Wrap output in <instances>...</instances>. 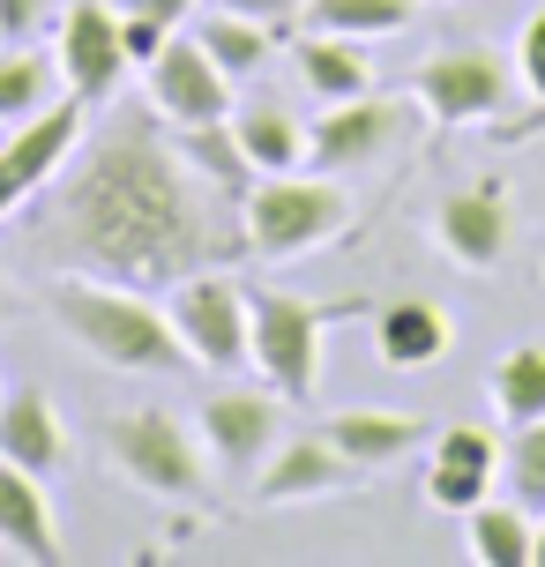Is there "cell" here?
Returning <instances> with one entry per match:
<instances>
[{
    "instance_id": "1",
    "label": "cell",
    "mask_w": 545,
    "mask_h": 567,
    "mask_svg": "<svg viewBox=\"0 0 545 567\" xmlns=\"http://www.w3.org/2000/svg\"><path fill=\"white\" fill-rule=\"evenodd\" d=\"M38 255L53 269L165 291L209 261L247 255V231L239 202L187 157V142L165 135L150 97H113V120L97 135L83 127L68 165L38 187Z\"/></svg>"
},
{
    "instance_id": "2",
    "label": "cell",
    "mask_w": 545,
    "mask_h": 567,
    "mask_svg": "<svg viewBox=\"0 0 545 567\" xmlns=\"http://www.w3.org/2000/svg\"><path fill=\"white\" fill-rule=\"evenodd\" d=\"M45 307H53V321L68 329L75 351H90L97 367H113V373H179V367H195L187 343H179V329H173V313L150 307V291H135V284L53 269Z\"/></svg>"
},
{
    "instance_id": "3",
    "label": "cell",
    "mask_w": 545,
    "mask_h": 567,
    "mask_svg": "<svg viewBox=\"0 0 545 567\" xmlns=\"http://www.w3.org/2000/svg\"><path fill=\"white\" fill-rule=\"evenodd\" d=\"M351 225V195L337 172H261L239 195V231L255 261H299Z\"/></svg>"
},
{
    "instance_id": "4",
    "label": "cell",
    "mask_w": 545,
    "mask_h": 567,
    "mask_svg": "<svg viewBox=\"0 0 545 567\" xmlns=\"http://www.w3.org/2000/svg\"><path fill=\"white\" fill-rule=\"evenodd\" d=\"M247 313H255V373L291 403V411H299V403H315V389H321V337H329L337 321H359V313H373V299L247 291Z\"/></svg>"
},
{
    "instance_id": "5",
    "label": "cell",
    "mask_w": 545,
    "mask_h": 567,
    "mask_svg": "<svg viewBox=\"0 0 545 567\" xmlns=\"http://www.w3.org/2000/svg\"><path fill=\"white\" fill-rule=\"evenodd\" d=\"M105 463L135 493H150V501H179V508L209 501V449H202V433L187 419H173V411H157V403L105 419Z\"/></svg>"
},
{
    "instance_id": "6",
    "label": "cell",
    "mask_w": 545,
    "mask_h": 567,
    "mask_svg": "<svg viewBox=\"0 0 545 567\" xmlns=\"http://www.w3.org/2000/svg\"><path fill=\"white\" fill-rule=\"evenodd\" d=\"M165 313H173L187 359L209 373H239L255 367V313H247V284L232 277L225 261H209L195 277L165 284Z\"/></svg>"
},
{
    "instance_id": "7",
    "label": "cell",
    "mask_w": 545,
    "mask_h": 567,
    "mask_svg": "<svg viewBox=\"0 0 545 567\" xmlns=\"http://www.w3.org/2000/svg\"><path fill=\"white\" fill-rule=\"evenodd\" d=\"M411 97L426 105L433 127H479V120L508 113L516 97V68L493 45H441L411 68Z\"/></svg>"
},
{
    "instance_id": "8",
    "label": "cell",
    "mask_w": 545,
    "mask_h": 567,
    "mask_svg": "<svg viewBox=\"0 0 545 567\" xmlns=\"http://www.w3.org/2000/svg\"><path fill=\"white\" fill-rule=\"evenodd\" d=\"M143 97L165 127H209V120H232V75L202 53L195 30H173L157 60H143Z\"/></svg>"
},
{
    "instance_id": "9",
    "label": "cell",
    "mask_w": 545,
    "mask_h": 567,
    "mask_svg": "<svg viewBox=\"0 0 545 567\" xmlns=\"http://www.w3.org/2000/svg\"><path fill=\"white\" fill-rule=\"evenodd\" d=\"M53 60H60V83L75 105H113L120 83H127V45H120V8L113 0H68L60 8V38H53Z\"/></svg>"
},
{
    "instance_id": "10",
    "label": "cell",
    "mask_w": 545,
    "mask_h": 567,
    "mask_svg": "<svg viewBox=\"0 0 545 567\" xmlns=\"http://www.w3.org/2000/svg\"><path fill=\"white\" fill-rule=\"evenodd\" d=\"M195 433L225 478H255L269 449L285 441V396L277 389H217V396H202Z\"/></svg>"
},
{
    "instance_id": "11",
    "label": "cell",
    "mask_w": 545,
    "mask_h": 567,
    "mask_svg": "<svg viewBox=\"0 0 545 567\" xmlns=\"http://www.w3.org/2000/svg\"><path fill=\"white\" fill-rule=\"evenodd\" d=\"M403 127H411V105H403V97H381V90H367V97H337V105L307 127V165L345 179V172L389 157V150L403 142Z\"/></svg>"
},
{
    "instance_id": "12",
    "label": "cell",
    "mask_w": 545,
    "mask_h": 567,
    "mask_svg": "<svg viewBox=\"0 0 545 567\" xmlns=\"http://www.w3.org/2000/svg\"><path fill=\"white\" fill-rule=\"evenodd\" d=\"M373 471H359L329 433H299V441H277L269 463H261L247 493L255 508H299V501H337V493H359Z\"/></svg>"
},
{
    "instance_id": "13",
    "label": "cell",
    "mask_w": 545,
    "mask_h": 567,
    "mask_svg": "<svg viewBox=\"0 0 545 567\" xmlns=\"http://www.w3.org/2000/svg\"><path fill=\"white\" fill-rule=\"evenodd\" d=\"M83 127H90V105L60 97V105H45L38 120H23V127L0 135V217H16L23 202H38V187L68 165V150L83 142Z\"/></svg>"
},
{
    "instance_id": "14",
    "label": "cell",
    "mask_w": 545,
    "mask_h": 567,
    "mask_svg": "<svg viewBox=\"0 0 545 567\" xmlns=\"http://www.w3.org/2000/svg\"><path fill=\"white\" fill-rule=\"evenodd\" d=\"M0 553L23 567H60L68 538H60V515L45 501V478L0 455Z\"/></svg>"
},
{
    "instance_id": "15",
    "label": "cell",
    "mask_w": 545,
    "mask_h": 567,
    "mask_svg": "<svg viewBox=\"0 0 545 567\" xmlns=\"http://www.w3.org/2000/svg\"><path fill=\"white\" fill-rule=\"evenodd\" d=\"M433 239H441V255L456 269H501L508 261V195H501V179L441 202L433 209Z\"/></svg>"
},
{
    "instance_id": "16",
    "label": "cell",
    "mask_w": 545,
    "mask_h": 567,
    "mask_svg": "<svg viewBox=\"0 0 545 567\" xmlns=\"http://www.w3.org/2000/svg\"><path fill=\"white\" fill-rule=\"evenodd\" d=\"M0 455L38 478H53L68 463V419L45 389H0Z\"/></svg>"
},
{
    "instance_id": "17",
    "label": "cell",
    "mask_w": 545,
    "mask_h": 567,
    "mask_svg": "<svg viewBox=\"0 0 545 567\" xmlns=\"http://www.w3.org/2000/svg\"><path fill=\"white\" fill-rule=\"evenodd\" d=\"M321 433H329V441H337V449H345L359 471H389V463H403L411 449H426V441H433V419H419V411H373V403H359V411L321 419Z\"/></svg>"
},
{
    "instance_id": "18",
    "label": "cell",
    "mask_w": 545,
    "mask_h": 567,
    "mask_svg": "<svg viewBox=\"0 0 545 567\" xmlns=\"http://www.w3.org/2000/svg\"><path fill=\"white\" fill-rule=\"evenodd\" d=\"M449 343H456V321L433 299H389V307L373 313V351H381V367H397V373L441 367Z\"/></svg>"
},
{
    "instance_id": "19",
    "label": "cell",
    "mask_w": 545,
    "mask_h": 567,
    "mask_svg": "<svg viewBox=\"0 0 545 567\" xmlns=\"http://www.w3.org/2000/svg\"><path fill=\"white\" fill-rule=\"evenodd\" d=\"M291 68H299V83L315 90L321 105H337V97H367V90H373L367 38H337V30H299V38H291Z\"/></svg>"
},
{
    "instance_id": "20",
    "label": "cell",
    "mask_w": 545,
    "mask_h": 567,
    "mask_svg": "<svg viewBox=\"0 0 545 567\" xmlns=\"http://www.w3.org/2000/svg\"><path fill=\"white\" fill-rule=\"evenodd\" d=\"M232 135H239V150H247L255 172H299L307 165V127L277 97H239L232 105Z\"/></svg>"
},
{
    "instance_id": "21",
    "label": "cell",
    "mask_w": 545,
    "mask_h": 567,
    "mask_svg": "<svg viewBox=\"0 0 545 567\" xmlns=\"http://www.w3.org/2000/svg\"><path fill=\"white\" fill-rule=\"evenodd\" d=\"M531 538H538V523L523 501H479L463 515V553L479 567H531Z\"/></svg>"
},
{
    "instance_id": "22",
    "label": "cell",
    "mask_w": 545,
    "mask_h": 567,
    "mask_svg": "<svg viewBox=\"0 0 545 567\" xmlns=\"http://www.w3.org/2000/svg\"><path fill=\"white\" fill-rule=\"evenodd\" d=\"M60 60L38 45H0V127H23L45 105H60Z\"/></svg>"
},
{
    "instance_id": "23",
    "label": "cell",
    "mask_w": 545,
    "mask_h": 567,
    "mask_svg": "<svg viewBox=\"0 0 545 567\" xmlns=\"http://www.w3.org/2000/svg\"><path fill=\"white\" fill-rule=\"evenodd\" d=\"M195 38H202V53L217 60L232 83L261 75V68H269V53H277V30L255 23V16H232V8H209V16H195Z\"/></svg>"
},
{
    "instance_id": "24",
    "label": "cell",
    "mask_w": 545,
    "mask_h": 567,
    "mask_svg": "<svg viewBox=\"0 0 545 567\" xmlns=\"http://www.w3.org/2000/svg\"><path fill=\"white\" fill-rule=\"evenodd\" d=\"M486 396H493V411H501L508 425L545 419V343H508V351L493 359V373H486Z\"/></svg>"
},
{
    "instance_id": "25",
    "label": "cell",
    "mask_w": 545,
    "mask_h": 567,
    "mask_svg": "<svg viewBox=\"0 0 545 567\" xmlns=\"http://www.w3.org/2000/svg\"><path fill=\"white\" fill-rule=\"evenodd\" d=\"M419 0H307V30H337V38H397L411 30Z\"/></svg>"
},
{
    "instance_id": "26",
    "label": "cell",
    "mask_w": 545,
    "mask_h": 567,
    "mask_svg": "<svg viewBox=\"0 0 545 567\" xmlns=\"http://www.w3.org/2000/svg\"><path fill=\"white\" fill-rule=\"evenodd\" d=\"M179 142H187V157H195V165L209 172V179H217L232 202H239V195H247V187L261 179V172L247 165L239 135H232V120H209V127H179Z\"/></svg>"
},
{
    "instance_id": "27",
    "label": "cell",
    "mask_w": 545,
    "mask_h": 567,
    "mask_svg": "<svg viewBox=\"0 0 545 567\" xmlns=\"http://www.w3.org/2000/svg\"><path fill=\"white\" fill-rule=\"evenodd\" d=\"M501 478H508V501H523L531 515H545V419L516 425L508 449H501Z\"/></svg>"
},
{
    "instance_id": "28",
    "label": "cell",
    "mask_w": 545,
    "mask_h": 567,
    "mask_svg": "<svg viewBox=\"0 0 545 567\" xmlns=\"http://www.w3.org/2000/svg\"><path fill=\"white\" fill-rule=\"evenodd\" d=\"M426 501H433V508H449V515H471L479 501H493V471L433 455V463H426Z\"/></svg>"
},
{
    "instance_id": "29",
    "label": "cell",
    "mask_w": 545,
    "mask_h": 567,
    "mask_svg": "<svg viewBox=\"0 0 545 567\" xmlns=\"http://www.w3.org/2000/svg\"><path fill=\"white\" fill-rule=\"evenodd\" d=\"M433 455H449V463H479V471H501V449H493L486 425H441V433H433Z\"/></svg>"
},
{
    "instance_id": "30",
    "label": "cell",
    "mask_w": 545,
    "mask_h": 567,
    "mask_svg": "<svg viewBox=\"0 0 545 567\" xmlns=\"http://www.w3.org/2000/svg\"><path fill=\"white\" fill-rule=\"evenodd\" d=\"M53 16L60 0H0V45H38Z\"/></svg>"
},
{
    "instance_id": "31",
    "label": "cell",
    "mask_w": 545,
    "mask_h": 567,
    "mask_svg": "<svg viewBox=\"0 0 545 567\" xmlns=\"http://www.w3.org/2000/svg\"><path fill=\"white\" fill-rule=\"evenodd\" d=\"M516 75H523V90L538 97V113H545V8L523 23V38H516Z\"/></svg>"
},
{
    "instance_id": "32",
    "label": "cell",
    "mask_w": 545,
    "mask_h": 567,
    "mask_svg": "<svg viewBox=\"0 0 545 567\" xmlns=\"http://www.w3.org/2000/svg\"><path fill=\"white\" fill-rule=\"evenodd\" d=\"M173 38V23H157V16H120V45H127V60L143 68V60H157V45Z\"/></svg>"
},
{
    "instance_id": "33",
    "label": "cell",
    "mask_w": 545,
    "mask_h": 567,
    "mask_svg": "<svg viewBox=\"0 0 545 567\" xmlns=\"http://www.w3.org/2000/svg\"><path fill=\"white\" fill-rule=\"evenodd\" d=\"M209 8H232V16H255V23H269V30H291L299 16H307V0H209Z\"/></svg>"
},
{
    "instance_id": "34",
    "label": "cell",
    "mask_w": 545,
    "mask_h": 567,
    "mask_svg": "<svg viewBox=\"0 0 545 567\" xmlns=\"http://www.w3.org/2000/svg\"><path fill=\"white\" fill-rule=\"evenodd\" d=\"M120 16H157V23H187V16H195V0H113Z\"/></svg>"
},
{
    "instance_id": "35",
    "label": "cell",
    "mask_w": 545,
    "mask_h": 567,
    "mask_svg": "<svg viewBox=\"0 0 545 567\" xmlns=\"http://www.w3.org/2000/svg\"><path fill=\"white\" fill-rule=\"evenodd\" d=\"M0 321H16V291H8V277H0Z\"/></svg>"
},
{
    "instance_id": "36",
    "label": "cell",
    "mask_w": 545,
    "mask_h": 567,
    "mask_svg": "<svg viewBox=\"0 0 545 567\" xmlns=\"http://www.w3.org/2000/svg\"><path fill=\"white\" fill-rule=\"evenodd\" d=\"M0 135H8V127H0Z\"/></svg>"
}]
</instances>
